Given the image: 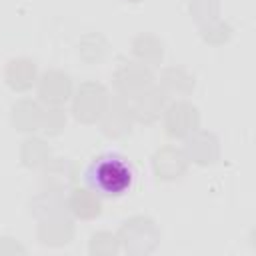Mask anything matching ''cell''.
Wrapping results in <instances>:
<instances>
[{
    "label": "cell",
    "instance_id": "1",
    "mask_svg": "<svg viewBox=\"0 0 256 256\" xmlns=\"http://www.w3.org/2000/svg\"><path fill=\"white\" fill-rule=\"evenodd\" d=\"M84 180L100 196L116 198L132 188L134 168L122 154L104 152L90 160L84 170Z\"/></svg>",
    "mask_w": 256,
    "mask_h": 256
}]
</instances>
